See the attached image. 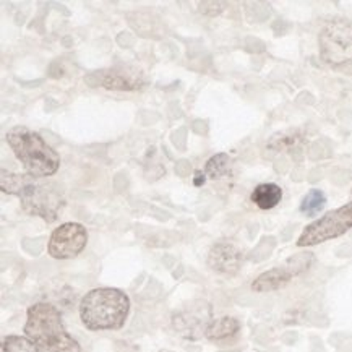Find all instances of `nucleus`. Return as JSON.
I'll return each instance as SVG.
<instances>
[{
    "label": "nucleus",
    "instance_id": "6ab92c4d",
    "mask_svg": "<svg viewBox=\"0 0 352 352\" xmlns=\"http://www.w3.org/2000/svg\"><path fill=\"white\" fill-rule=\"evenodd\" d=\"M351 201H352V190H351Z\"/></svg>",
    "mask_w": 352,
    "mask_h": 352
},
{
    "label": "nucleus",
    "instance_id": "9b49d317",
    "mask_svg": "<svg viewBox=\"0 0 352 352\" xmlns=\"http://www.w3.org/2000/svg\"><path fill=\"white\" fill-rule=\"evenodd\" d=\"M242 252L232 242H218L208 254V266L214 273L223 276H234L241 270Z\"/></svg>",
    "mask_w": 352,
    "mask_h": 352
},
{
    "label": "nucleus",
    "instance_id": "6e6552de",
    "mask_svg": "<svg viewBox=\"0 0 352 352\" xmlns=\"http://www.w3.org/2000/svg\"><path fill=\"white\" fill-rule=\"evenodd\" d=\"M88 243V231L78 223L60 224L52 232L47 252L56 260H70L78 256Z\"/></svg>",
    "mask_w": 352,
    "mask_h": 352
},
{
    "label": "nucleus",
    "instance_id": "dca6fc26",
    "mask_svg": "<svg viewBox=\"0 0 352 352\" xmlns=\"http://www.w3.org/2000/svg\"><path fill=\"white\" fill-rule=\"evenodd\" d=\"M229 170H231V157L226 153H219V155L210 157L205 166V175L213 180L228 175Z\"/></svg>",
    "mask_w": 352,
    "mask_h": 352
},
{
    "label": "nucleus",
    "instance_id": "ddd939ff",
    "mask_svg": "<svg viewBox=\"0 0 352 352\" xmlns=\"http://www.w3.org/2000/svg\"><path fill=\"white\" fill-rule=\"evenodd\" d=\"M239 331H241L239 320L232 317H223L211 322L208 329H206V338L210 341H223L228 340V338L236 336Z\"/></svg>",
    "mask_w": 352,
    "mask_h": 352
},
{
    "label": "nucleus",
    "instance_id": "1a4fd4ad",
    "mask_svg": "<svg viewBox=\"0 0 352 352\" xmlns=\"http://www.w3.org/2000/svg\"><path fill=\"white\" fill-rule=\"evenodd\" d=\"M93 87H102L112 91H137L144 85L143 72L132 65H116L91 75L88 78Z\"/></svg>",
    "mask_w": 352,
    "mask_h": 352
},
{
    "label": "nucleus",
    "instance_id": "39448f33",
    "mask_svg": "<svg viewBox=\"0 0 352 352\" xmlns=\"http://www.w3.org/2000/svg\"><path fill=\"white\" fill-rule=\"evenodd\" d=\"M352 229V201L328 211L322 218L310 223L297 239V247H314L331 239L341 237Z\"/></svg>",
    "mask_w": 352,
    "mask_h": 352
},
{
    "label": "nucleus",
    "instance_id": "9d476101",
    "mask_svg": "<svg viewBox=\"0 0 352 352\" xmlns=\"http://www.w3.org/2000/svg\"><path fill=\"white\" fill-rule=\"evenodd\" d=\"M213 322L211 307L206 302H193L187 309L180 310L174 315V328L187 340H198L206 336V329Z\"/></svg>",
    "mask_w": 352,
    "mask_h": 352
},
{
    "label": "nucleus",
    "instance_id": "20e7f679",
    "mask_svg": "<svg viewBox=\"0 0 352 352\" xmlns=\"http://www.w3.org/2000/svg\"><path fill=\"white\" fill-rule=\"evenodd\" d=\"M7 143L23 164L26 174L47 179L60 168V156L38 132L28 127H13L7 132Z\"/></svg>",
    "mask_w": 352,
    "mask_h": 352
},
{
    "label": "nucleus",
    "instance_id": "7ed1b4c3",
    "mask_svg": "<svg viewBox=\"0 0 352 352\" xmlns=\"http://www.w3.org/2000/svg\"><path fill=\"white\" fill-rule=\"evenodd\" d=\"M25 336L47 352H81L78 341L69 335L57 307L38 302L26 312Z\"/></svg>",
    "mask_w": 352,
    "mask_h": 352
},
{
    "label": "nucleus",
    "instance_id": "f03ea898",
    "mask_svg": "<svg viewBox=\"0 0 352 352\" xmlns=\"http://www.w3.org/2000/svg\"><path fill=\"white\" fill-rule=\"evenodd\" d=\"M130 299L116 287H98L80 302V318L89 331L120 329L127 322Z\"/></svg>",
    "mask_w": 352,
    "mask_h": 352
},
{
    "label": "nucleus",
    "instance_id": "f3484780",
    "mask_svg": "<svg viewBox=\"0 0 352 352\" xmlns=\"http://www.w3.org/2000/svg\"><path fill=\"white\" fill-rule=\"evenodd\" d=\"M300 142L302 137L299 132H284L272 137V140L268 142V148H272L274 151L292 150V148H296Z\"/></svg>",
    "mask_w": 352,
    "mask_h": 352
},
{
    "label": "nucleus",
    "instance_id": "423d86ee",
    "mask_svg": "<svg viewBox=\"0 0 352 352\" xmlns=\"http://www.w3.org/2000/svg\"><path fill=\"white\" fill-rule=\"evenodd\" d=\"M320 57L328 65L341 67L352 64V21H329L318 36Z\"/></svg>",
    "mask_w": 352,
    "mask_h": 352
},
{
    "label": "nucleus",
    "instance_id": "0eeeda50",
    "mask_svg": "<svg viewBox=\"0 0 352 352\" xmlns=\"http://www.w3.org/2000/svg\"><path fill=\"white\" fill-rule=\"evenodd\" d=\"M312 263L314 254H310V252H302V254L292 255L283 265L274 266L268 272L261 273L258 278H255V281L252 283V291L260 292V294L278 291V289L287 286L296 276L307 272Z\"/></svg>",
    "mask_w": 352,
    "mask_h": 352
},
{
    "label": "nucleus",
    "instance_id": "f257e3e1",
    "mask_svg": "<svg viewBox=\"0 0 352 352\" xmlns=\"http://www.w3.org/2000/svg\"><path fill=\"white\" fill-rule=\"evenodd\" d=\"M0 187L8 195L20 198L21 208L31 216H38L47 223L57 219L58 211L65 205L64 193L52 180L33 177L30 174H15L2 170Z\"/></svg>",
    "mask_w": 352,
    "mask_h": 352
},
{
    "label": "nucleus",
    "instance_id": "4468645a",
    "mask_svg": "<svg viewBox=\"0 0 352 352\" xmlns=\"http://www.w3.org/2000/svg\"><path fill=\"white\" fill-rule=\"evenodd\" d=\"M0 352H41V347L28 336H6L0 344Z\"/></svg>",
    "mask_w": 352,
    "mask_h": 352
},
{
    "label": "nucleus",
    "instance_id": "2eb2a0df",
    "mask_svg": "<svg viewBox=\"0 0 352 352\" xmlns=\"http://www.w3.org/2000/svg\"><path fill=\"white\" fill-rule=\"evenodd\" d=\"M327 205V197L318 188H312L300 201V213L305 216H317Z\"/></svg>",
    "mask_w": 352,
    "mask_h": 352
},
{
    "label": "nucleus",
    "instance_id": "f8f14e48",
    "mask_svg": "<svg viewBox=\"0 0 352 352\" xmlns=\"http://www.w3.org/2000/svg\"><path fill=\"white\" fill-rule=\"evenodd\" d=\"M250 200L256 208L273 210L283 200V188L276 184H260L252 192Z\"/></svg>",
    "mask_w": 352,
    "mask_h": 352
},
{
    "label": "nucleus",
    "instance_id": "a211bd4d",
    "mask_svg": "<svg viewBox=\"0 0 352 352\" xmlns=\"http://www.w3.org/2000/svg\"><path fill=\"white\" fill-rule=\"evenodd\" d=\"M195 175H198V177H201V173H197V174H195ZM195 184H197V185H201V180H200V179H198V180H197V182H195Z\"/></svg>",
    "mask_w": 352,
    "mask_h": 352
}]
</instances>
